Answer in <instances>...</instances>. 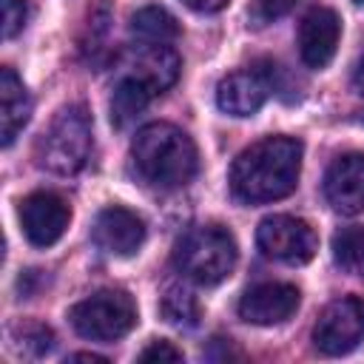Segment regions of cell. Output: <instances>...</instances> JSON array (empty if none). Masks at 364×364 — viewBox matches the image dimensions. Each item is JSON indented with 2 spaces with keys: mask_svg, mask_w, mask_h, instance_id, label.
Wrapping results in <instances>:
<instances>
[{
  "mask_svg": "<svg viewBox=\"0 0 364 364\" xmlns=\"http://www.w3.org/2000/svg\"><path fill=\"white\" fill-rule=\"evenodd\" d=\"M301 171V142L293 136H264L247 145L230 165V191L247 205L284 199L296 191Z\"/></svg>",
  "mask_w": 364,
  "mask_h": 364,
  "instance_id": "cell-1",
  "label": "cell"
},
{
  "mask_svg": "<svg viewBox=\"0 0 364 364\" xmlns=\"http://www.w3.org/2000/svg\"><path fill=\"white\" fill-rule=\"evenodd\" d=\"M131 159L136 173L162 191L188 185L199 168L193 139L171 122H151L139 128L131 142Z\"/></svg>",
  "mask_w": 364,
  "mask_h": 364,
  "instance_id": "cell-2",
  "label": "cell"
},
{
  "mask_svg": "<svg viewBox=\"0 0 364 364\" xmlns=\"http://www.w3.org/2000/svg\"><path fill=\"white\" fill-rule=\"evenodd\" d=\"M236 239L222 225H196L173 247L176 270L196 284H219L236 267Z\"/></svg>",
  "mask_w": 364,
  "mask_h": 364,
  "instance_id": "cell-3",
  "label": "cell"
},
{
  "mask_svg": "<svg viewBox=\"0 0 364 364\" xmlns=\"http://www.w3.org/2000/svg\"><path fill=\"white\" fill-rule=\"evenodd\" d=\"M91 154V117L82 105H65L54 114L34 145V159L48 173L71 176Z\"/></svg>",
  "mask_w": 364,
  "mask_h": 364,
  "instance_id": "cell-4",
  "label": "cell"
},
{
  "mask_svg": "<svg viewBox=\"0 0 364 364\" xmlns=\"http://www.w3.org/2000/svg\"><path fill=\"white\" fill-rule=\"evenodd\" d=\"M71 327L91 341H117L136 324V304L125 290H97L68 310Z\"/></svg>",
  "mask_w": 364,
  "mask_h": 364,
  "instance_id": "cell-5",
  "label": "cell"
},
{
  "mask_svg": "<svg viewBox=\"0 0 364 364\" xmlns=\"http://www.w3.org/2000/svg\"><path fill=\"white\" fill-rule=\"evenodd\" d=\"M256 245L267 259H276L284 264H304L316 256L318 239H316V230L304 219L273 213L259 222Z\"/></svg>",
  "mask_w": 364,
  "mask_h": 364,
  "instance_id": "cell-6",
  "label": "cell"
},
{
  "mask_svg": "<svg viewBox=\"0 0 364 364\" xmlns=\"http://www.w3.org/2000/svg\"><path fill=\"white\" fill-rule=\"evenodd\" d=\"M364 338V299L341 296L330 301L313 327V344L324 355H344Z\"/></svg>",
  "mask_w": 364,
  "mask_h": 364,
  "instance_id": "cell-7",
  "label": "cell"
},
{
  "mask_svg": "<svg viewBox=\"0 0 364 364\" xmlns=\"http://www.w3.org/2000/svg\"><path fill=\"white\" fill-rule=\"evenodd\" d=\"M182 60L171 46L162 43H139L131 46L119 57V77H131L139 85H145L154 97L168 91L179 77Z\"/></svg>",
  "mask_w": 364,
  "mask_h": 364,
  "instance_id": "cell-8",
  "label": "cell"
},
{
  "mask_svg": "<svg viewBox=\"0 0 364 364\" xmlns=\"http://www.w3.org/2000/svg\"><path fill=\"white\" fill-rule=\"evenodd\" d=\"M17 216H20V228L26 233V239L37 247H48L65 233L71 210L60 193L34 191L20 202Z\"/></svg>",
  "mask_w": 364,
  "mask_h": 364,
  "instance_id": "cell-9",
  "label": "cell"
},
{
  "mask_svg": "<svg viewBox=\"0 0 364 364\" xmlns=\"http://www.w3.org/2000/svg\"><path fill=\"white\" fill-rule=\"evenodd\" d=\"M299 307V290L287 282H262L245 290L239 299V316L247 324L270 327L287 321Z\"/></svg>",
  "mask_w": 364,
  "mask_h": 364,
  "instance_id": "cell-10",
  "label": "cell"
},
{
  "mask_svg": "<svg viewBox=\"0 0 364 364\" xmlns=\"http://www.w3.org/2000/svg\"><path fill=\"white\" fill-rule=\"evenodd\" d=\"M324 199L341 216L364 210V154H344L324 173Z\"/></svg>",
  "mask_w": 364,
  "mask_h": 364,
  "instance_id": "cell-11",
  "label": "cell"
},
{
  "mask_svg": "<svg viewBox=\"0 0 364 364\" xmlns=\"http://www.w3.org/2000/svg\"><path fill=\"white\" fill-rule=\"evenodd\" d=\"M341 20L333 9H310L299 23V54L307 68H324L338 48Z\"/></svg>",
  "mask_w": 364,
  "mask_h": 364,
  "instance_id": "cell-12",
  "label": "cell"
},
{
  "mask_svg": "<svg viewBox=\"0 0 364 364\" xmlns=\"http://www.w3.org/2000/svg\"><path fill=\"white\" fill-rule=\"evenodd\" d=\"M94 242L111 256H131L145 242V222L134 210L111 205L94 222Z\"/></svg>",
  "mask_w": 364,
  "mask_h": 364,
  "instance_id": "cell-13",
  "label": "cell"
},
{
  "mask_svg": "<svg viewBox=\"0 0 364 364\" xmlns=\"http://www.w3.org/2000/svg\"><path fill=\"white\" fill-rule=\"evenodd\" d=\"M267 94H270V82L264 71L245 68V71H233L219 80L216 105L230 117H253L264 105Z\"/></svg>",
  "mask_w": 364,
  "mask_h": 364,
  "instance_id": "cell-14",
  "label": "cell"
},
{
  "mask_svg": "<svg viewBox=\"0 0 364 364\" xmlns=\"http://www.w3.org/2000/svg\"><path fill=\"white\" fill-rule=\"evenodd\" d=\"M31 117V97L23 85V80L14 74V68H0V139L3 145H11L14 136L23 131V125Z\"/></svg>",
  "mask_w": 364,
  "mask_h": 364,
  "instance_id": "cell-15",
  "label": "cell"
},
{
  "mask_svg": "<svg viewBox=\"0 0 364 364\" xmlns=\"http://www.w3.org/2000/svg\"><path fill=\"white\" fill-rule=\"evenodd\" d=\"M131 34L139 43H173L179 37V23L176 17L162 9V6H142L139 11L131 14Z\"/></svg>",
  "mask_w": 364,
  "mask_h": 364,
  "instance_id": "cell-16",
  "label": "cell"
},
{
  "mask_svg": "<svg viewBox=\"0 0 364 364\" xmlns=\"http://www.w3.org/2000/svg\"><path fill=\"white\" fill-rule=\"evenodd\" d=\"M151 91L145 85H139L136 80L131 77H119L114 82V91H111V122L117 128H125L131 119H136L148 102H151Z\"/></svg>",
  "mask_w": 364,
  "mask_h": 364,
  "instance_id": "cell-17",
  "label": "cell"
},
{
  "mask_svg": "<svg viewBox=\"0 0 364 364\" xmlns=\"http://www.w3.org/2000/svg\"><path fill=\"white\" fill-rule=\"evenodd\" d=\"M159 313H162V318H165L168 324L191 330V327L199 324L202 307H199V301H196V296H193L191 290H185V287H179V284H171V287L162 293V299H159Z\"/></svg>",
  "mask_w": 364,
  "mask_h": 364,
  "instance_id": "cell-18",
  "label": "cell"
},
{
  "mask_svg": "<svg viewBox=\"0 0 364 364\" xmlns=\"http://www.w3.org/2000/svg\"><path fill=\"white\" fill-rule=\"evenodd\" d=\"M11 344L20 355L40 358L54 350V333L40 321H20L11 327Z\"/></svg>",
  "mask_w": 364,
  "mask_h": 364,
  "instance_id": "cell-19",
  "label": "cell"
},
{
  "mask_svg": "<svg viewBox=\"0 0 364 364\" xmlns=\"http://www.w3.org/2000/svg\"><path fill=\"white\" fill-rule=\"evenodd\" d=\"M333 259L350 273H364V228H341L333 236Z\"/></svg>",
  "mask_w": 364,
  "mask_h": 364,
  "instance_id": "cell-20",
  "label": "cell"
},
{
  "mask_svg": "<svg viewBox=\"0 0 364 364\" xmlns=\"http://www.w3.org/2000/svg\"><path fill=\"white\" fill-rule=\"evenodd\" d=\"M28 17V9L23 0H3V37L11 40L17 31H23Z\"/></svg>",
  "mask_w": 364,
  "mask_h": 364,
  "instance_id": "cell-21",
  "label": "cell"
},
{
  "mask_svg": "<svg viewBox=\"0 0 364 364\" xmlns=\"http://www.w3.org/2000/svg\"><path fill=\"white\" fill-rule=\"evenodd\" d=\"M299 0H256L253 3V20L256 23H273L279 17H284Z\"/></svg>",
  "mask_w": 364,
  "mask_h": 364,
  "instance_id": "cell-22",
  "label": "cell"
},
{
  "mask_svg": "<svg viewBox=\"0 0 364 364\" xmlns=\"http://www.w3.org/2000/svg\"><path fill=\"white\" fill-rule=\"evenodd\" d=\"M139 361H159V364H162V361H182V353H179L171 341H162V338H159V341H151V344L139 353Z\"/></svg>",
  "mask_w": 364,
  "mask_h": 364,
  "instance_id": "cell-23",
  "label": "cell"
},
{
  "mask_svg": "<svg viewBox=\"0 0 364 364\" xmlns=\"http://www.w3.org/2000/svg\"><path fill=\"white\" fill-rule=\"evenodd\" d=\"M213 344L219 347V353H210V355H205V358H216V361H228V358H242V350H236L230 338H213Z\"/></svg>",
  "mask_w": 364,
  "mask_h": 364,
  "instance_id": "cell-24",
  "label": "cell"
},
{
  "mask_svg": "<svg viewBox=\"0 0 364 364\" xmlns=\"http://www.w3.org/2000/svg\"><path fill=\"white\" fill-rule=\"evenodd\" d=\"M188 9H193V11H219V9H225L230 0H182Z\"/></svg>",
  "mask_w": 364,
  "mask_h": 364,
  "instance_id": "cell-25",
  "label": "cell"
},
{
  "mask_svg": "<svg viewBox=\"0 0 364 364\" xmlns=\"http://www.w3.org/2000/svg\"><path fill=\"white\" fill-rule=\"evenodd\" d=\"M353 85H355L358 94H364V54L358 57V63H355V68H353Z\"/></svg>",
  "mask_w": 364,
  "mask_h": 364,
  "instance_id": "cell-26",
  "label": "cell"
},
{
  "mask_svg": "<svg viewBox=\"0 0 364 364\" xmlns=\"http://www.w3.org/2000/svg\"><path fill=\"white\" fill-rule=\"evenodd\" d=\"M68 358L71 361H105L102 355H94V353H71Z\"/></svg>",
  "mask_w": 364,
  "mask_h": 364,
  "instance_id": "cell-27",
  "label": "cell"
},
{
  "mask_svg": "<svg viewBox=\"0 0 364 364\" xmlns=\"http://www.w3.org/2000/svg\"><path fill=\"white\" fill-rule=\"evenodd\" d=\"M353 3H364V0H353Z\"/></svg>",
  "mask_w": 364,
  "mask_h": 364,
  "instance_id": "cell-28",
  "label": "cell"
}]
</instances>
